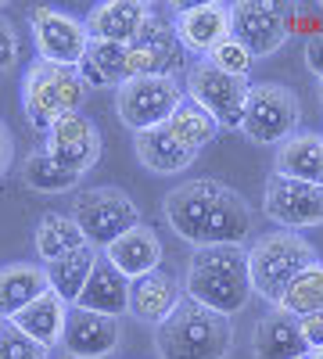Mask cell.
<instances>
[{
    "label": "cell",
    "instance_id": "2",
    "mask_svg": "<svg viewBox=\"0 0 323 359\" xmlns=\"http://www.w3.org/2000/svg\"><path fill=\"white\" fill-rule=\"evenodd\" d=\"M184 291L191 302L212 309L219 316H238L252 302V273H248V248L241 245H216L198 248L187 262Z\"/></svg>",
    "mask_w": 323,
    "mask_h": 359
},
{
    "label": "cell",
    "instance_id": "16",
    "mask_svg": "<svg viewBox=\"0 0 323 359\" xmlns=\"http://www.w3.org/2000/svg\"><path fill=\"white\" fill-rule=\"evenodd\" d=\"M119 338H123L119 320L101 316V313H86V309H72L62 345L72 359H108L119 348Z\"/></svg>",
    "mask_w": 323,
    "mask_h": 359
},
{
    "label": "cell",
    "instance_id": "33",
    "mask_svg": "<svg viewBox=\"0 0 323 359\" xmlns=\"http://www.w3.org/2000/svg\"><path fill=\"white\" fill-rule=\"evenodd\" d=\"M0 359H50V348L36 345L29 334H22L18 327L8 320L0 331Z\"/></svg>",
    "mask_w": 323,
    "mask_h": 359
},
{
    "label": "cell",
    "instance_id": "21",
    "mask_svg": "<svg viewBox=\"0 0 323 359\" xmlns=\"http://www.w3.org/2000/svg\"><path fill=\"white\" fill-rule=\"evenodd\" d=\"M69 313H72V306L65 302L62 294H54L50 287L36 298L33 306H25L11 323L18 327L22 334H29L36 345H43V348H57L62 345V338H65V327H69Z\"/></svg>",
    "mask_w": 323,
    "mask_h": 359
},
{
    "label": "cell",
    "instance_id": "13",
    "mask_svg": "<svg viewBox=\"0 0 323 359\" xmlns=\"http://www.w3.org/2000/svg\"><path fill=\"white\" fill-rule=\"evenodd\" d=\"M29 25H33V43H36V57L40 62H54V65H69L76 69L83 62L86 47H90V33L86 25L65 11L54 8H33L29 11Z\"/></svg>",
    "mask_w": 323,
    "mask_h": 359
},
{
    "label": "cell",
    "instance_id": "10",
    "mask_svg": "<svg viewBox=\"0 0 323 359\" xmlns=\"http://www.w3.org/2000/svg\"><path fill=\"white\" fill-rule=\"evenodd\" d=\"M262 212H266L270 223L291 233L323 226V187L273 172L266 187H262Z\"/></svg>",
    "mask_w": 323,
    "mask_h": 359
},
{
    "label": "cell",
    "instance_id": "36",
    "mask_svg": "<svg viewBox=\"0 0 323 359\" xmlns=\"http://www.w3.org/2000/svg\"><path fill=\"white\" fill-rule=\"evenodd\" d=\"M298 327H302V338H305L309 352H312V348H323V309L298 316Z\"/></svg>",
    "mask_w": 323,
    "mask_h": 359
},
{
    "label": "cell",
    "instance_id": "30",
    "mask_svg": "<svg viewBox=\"0 0 323 359\" xmlns=\"http://www.w3.org/2000/svg\"><path fill=\"white\" fill-rule=\"evenodd\" d=\"M165 130L180 140L187 151H201V147H209L216 137H219V123L209 115V111H201L194 101H184L180 108L172 111V118L165 123Z\"/></svg>",
    "mask_w": 323,
    "mask_h": 359
},
{
    "label": "cell",
    "instance_id": "38",
    "mask_svg": "<svg viewBox=\"0 0 323 359\" xmlns=\"http://www.w3.org/2000/svg\"><path fill=\"white\" fill-rule=\"evenodd\" d=\"M11 162H15V140H11L8 126H0V176H8Z\"/></svg>",
    "mask_w": 323,
    "mask_h": 359
},
{
    "label": "cell",
    "instance_id": "37",
    "mask_svg": "<svg viewBox=\"0 0 323 359\" xmlns=\"http://www.w3.org/2000/svg\"><path fill=\"white\" fill-rule=\"evenodd\" d=\"M305 65H309V72L316 79H323V33L305 40Z\"/></svg>",
    "mask_w": 323,
    "mask_h": 359
},
{
    "label": "cell",
    "instance_id": "7",
    "mask_svg": "<svg viewBox=\"0 0 323 359\" xmlns=\"http://www.w3.org/2000/svg\"><path fill=\"white\" fill-rule=\"evenodd\" d=\"M298 126H302V104L295 90L284 83H252L241 118V133L252 144L280 147L284 140L298 133Z\"/></svg>",
    "mask_w": 323,
    "mask_h": 359
},
{
    "label": "cell",
    "instance_id": "29",
    "mask_svg": "<svg viewBox=\"0 0 323 359\" xmlns=\"http://www.w3.org/2000/svg\"><path fill=\"white\" fill-rule=\"evenodd\" d=\"M76 248H86V237L79 233V226L69 219V216H57V212H47L40 223H36V255L43 266L57 262L62 255L76 252Z\"/></svg>",
    "mask_w": 323,
    "mask_h": 359
},
{
    "label": "cell",
    "instance_id": "24",
    "mask_svg": "<svg viewBox=\"0 0 323 359\" xmlns=\"http://www.w3.org/2000/svg\"><path fill=\"white\" fill-rule=\"evenodd\" d=\"M180 284H176V277L162 273V269H155V273L140 277L130 284V313L144 323H162L176 306H180Z\"/></svg>",
    "mask_w": 323,
    "mask_h": 359
},
{
    "label": "cell",
    "instance_id": "39",
    "mask_svg": "<svg viewBox=\"0 0 323 359\" xmlns=\"http://www.w3.org/2000/svg\"><path fill=\"white\" fill-rule=\"evenodd\" d=\"M305 359H323V348H312V352H309Z\"/></svg>",
    "mask_w": 323,
    "mask_h": 359
},
{
    "label": "cell",
    "instance_id": "8",
    "mask_svg": "<svg viewBox=\"0 0 323 359\" xmlns=\"http://www.w3.org/2000/svg\"><path fill=\"white\" fill-rule=\"evenodd\" d=\"M187 101L176 76H137L115 90V115L133 133L165 126L172 111Z\"/></svg>",
    "mask_w": 323,
    "mask_h": 359
},
{
    "label": "cell",
    "instance_id": "12",
    "mask_svg": "<svg viewBox=\"0 0 323 359\" xmlns=\"http://www.w3.org/2000/svg\"><path fill=\"white\" fill-rule=\"evenodd\" d=\"M184 43L176 40L172 22H165L158 11L148 15L144 29L137 33V40L126 47V76H172L176 69L184 65Z\"/></svg>",
    "mask_w": 323,
    "mask_h": 359
},
{
    "label": "cell",
    "instance_id": "9",
    "mask_svg": "<svg viewBox=\"0 0 323 359\" xmlns=\"http://www.w3.org/2000/svg\"><path fill=\"white\" fill-rule=\"evenodd\" d=\"M248 90H252L248 79L226 76L216 65L205 62V57H201V62H194V65H187V76H184L187 101H194L201 111H209L216 123H219V130H241L245 104H248Z\"/></svg>",
    "mask_w": 323,
    "mask_h": 359
},
{
    "label": "cell",
    "instance_id": "20",
    "mask_svg": "<svg viewBox=\"0 0 323 359\" xmlns=\"http://www.w3.org/2000/svg\"><path fill=\"white\" fill-rule=\"evenodd\" d=\"M130 277H123L104 255L97 259L90 280H86L79 302L72 309H86V313H101V316H111L119 320L123 313H130Z\"/></svg>",
    "mask_w": 323,
    "mask_h": 359
},
{
    "label": "cell",
    "instance_id": "35",
    "mask_svg": "<svg viewBox=\"0 0 323 359\" xmlns=\"http://www.w3.org/2000/svg\"><path fill=\"white\" fill-rule=\"evenodd\" d=\"M287 11V33L295 36H319L323 33V8H305V4H295V8H284Z\"/></svg>",
    "mask_w": 323,
    "mask_h": 359
},
{
    "label": "cell",
    "instance_id": "26",
    "mask_svg": "<svg viewBox=\"0 0 323 359\" xmlns=\"http://www.w3.org/2000/svg\"><path fill=\"white\" fill-rule=\"evenodd\" d=\"M97 259H101V252L90 248V245L62 255L57 262L43 266V269H47V287H50L54 294H62L69 306H76L79 294H83V287H86V280H90V273H94Z\"/></svg>",
    "mask_w": 323,
    "mask_h": 359
},
{
    "label": "cell",
    "instance_id": "15",
    "mask_svg": "<svg viewBox=\"0 0 323 359\" xmlns=\"http://www.w3.org/2000/svg\"><path fill=\"white\" fill-rule=\"evenodd\" d=\"M176 40L187 54L209 57L226 36H230V4H187L172 15Z\"/></svg>",
    "mask_w": 323,
    "mask_h": 359
},
{
    "label": "cell",
    "instance_id": "25",
    "mask_svg": "<svg viewBox=\"0 0 323 359\" xmlns=\"http://www.w3.org/2000/svg\"><path fill=\"white\" fill-rule=\"evenodd\" d=\"M47 291V269L36 262H8L0 266V316L15 320L25 306H33Z\"/></svg>",
    "mask_w": 323,
    "mask_h": 359
},
{
    "label": "cell",
    "instance_id": "5",
    "mask_svg": "<svg viewBox=\"0 0 323 359\" xmlns=\"http://www.w3.org/2000/svg\"><path fill=\"white\" fill-rule=\"evenodd\" d=\"M86 86L76 69L54 65V62H29L25 79H22V111L29 118V126L50 130L62 115H72L86 101Z\"/></svg>",
    "mask_w": 323,
    "mask_h": 359
},
{
    "label": "cell",
    "instance_id": "6",
    "mask_svg": "<svg viewBox=\"0 0 323 359\" xmlns=\"http://www.w3.org/2000/svg\"><path fill=\"white\" fill-rule=\"evenodd\" d=\"M69 219L79 226V233L86 237V245L104 252L111 241H119L123 233H130L133 226H140V208L133 205V198L119 187H90L79 191L72 198Z\"/></svg>",
    "mask_w": 323,
    "mask_h": 359
},
{
    "label": "cell",
    "instance_id": "32",
    "mask_svg": "<svg viewBox=\"0 0 323 359\" xmlns=\"http://www.w3.org/2000/svg\"><path fill=\"white\" fill-rule=\"evenodd\" d=\"M209 65H216L219 72H226V76H238V79H248V72H252V65H255V57L248 54V47L245 43H238L233 36H226L209 57H205Z\"/></svg>",
    "mask_w": 323,
    "mask_h": 359
},
{
    "label": "cell",
    "instance_id": "27",
    "mask_svg": "<svg viewBox=\"0 0 323 359\" xmlns=\"http://www.w3.org/2000/svg\"><path fill=\"white\" fill-rule=\"evenodd\" d=\"M79 79L86 86H111L119 90L130 76H126V47L123 43H94L86 47L83 62L76 65Z\"/></svg>",
    "mask_w": 323,
    "mask_h": 359
},
{
    "label": "cell",
    "instance_id": "14",
    "mask_svg": "<svg viewBox=\"0 0 323 359\" xmlns=\"http://www.w3.org/2000/svg\"><path fill=\"white\" fill-rule=\"evenodd\" d=\"M43 147L65 169L86 176V172L97 165V158H101V130L83 111H72V115H62L47 130V144Z\"/></svg>",
    "mask_w": 323,
    "mask_h": 359
},
{
    "label": "cell",
    "instance_id": "41",
    "mask_svg": "<svg viewBox=\"0 0 323 359\" xmlns=\"http://www.w3.org/2000/svg\"><path fill=\"white\" fill-rule=\"evenodd\" d=\"M4 323H8V320H4V316H0V331H4Z\"/></svg>",
    "mask_w": 323,
    "mask_h": 359
},
{
    "label": "cell",
    "instance_id": "22",
    "mask_svg": "<svg viewBox=\"0 0 323 359\" xmlns=\"http://www.w3.org/2000/svg\"><path fill=\"white\" fill-rule=\"evenodd\" d=\"M133 151H137V162L148 169V172H158V176H176V172H187L194 165V151L176 140L165 126L158 130H144V133H133Z\"/></svg>",
    "mask_w": 323,
    "mask_h": 359
},
{
    "label": "cell",
    "instance_id": "18",
    "mask_svg": "<svg viewBox=\"0 0 323 359\" xmlns=\"http://www.w3.org/2000/svg\"><path fill=\"white\" fill-rule=\"evenodd\" d=\"M252 355L255 359H305L309 345L302 338L298 316L284 309H270L252 331Z\"/></svg>",
    "mask_w": 323,
    "mask_h": 359
},
{
    "label": "cell",
    "instance_id": "11",
    "mask_svg": "<svg viewBox=\"0 0 323 359\" xmlns=\"http://www.w3.org/2000/svg\"><path fill=\"white\" fill-rule=\"evenodd\" d=\"M230 36L245 43L248 54L270 57L287 43V11L284 4H270V0H245V4H230Z\"/></svg>",
    "mask_w": 323,
    "mask_h": 359
},
{
    "label": "cell",
    "instance_id": "31",
    "mask_svg": "<svg viewBox=\"0 0 323 359\" xmlns=\"http://www.w3.org/2000/svg\"><path fill=\"white\" fill-rule=\"evenodd\" d=\"M273 309H284L291 316H305V313L323 309V262H312L309 269H302L291 280V287L284 291L280 306H273Z\"/></svg>",
    "mask_w": 323,
    "mask_h": 359
},
{
    "label": "cell",
    "instance_id": "1",
    "mask_svg": "<svg viewBox=\"0 0 323 359\" xmlns=\"http://www.w3.org/2000/svg\"><path fill=\"white\" fill-rule=\"evenodd\" d=\"M162 216L169 230L180 237L184 245L198 248H216V245H241L252 237V208L248 201L219 184V180H187V184L172 187L162 201Z\"/></svg>",
    "mask_w": 323,
    "mask_h": 359
},
{
    "label": "cell",
    "instance_id": "28",
    "mask_svg": "<svg viewBox=\"0 0 323 359\" xmlns=\"http://www.w3.org/2000/svg\"><path fill=\"white\" fill-rule=\"evenodd\" d=\"M22 180L29 191H40V194H65L79 184V172L65 169L62 162H57L47 147H33V151L25 155L22 162Z\"/></svg>",
    "mask_w": 323,
    "mask_h": 359
},
{
    "label": "cell",
    "instance_id": "4",
    "mask_svg": "<svg viewBox=\"0 0 323 359\" xmlns=\"http://www.w3.org/2000/svg\"><path fill=\"white\" fill-rule=\"evenodd\" d=\"M316 259V248L305 241L302 233L291 230H273L262 233L259 241L248 248V273H252V291L259 298H266L270 309L280 306L284 291L291 287L302 269H309Z\"/></svg>",
    "mask_w": 323,
    "mask_h": 359
},
{
    "label": "cell",
    "instance_id": "19",
    "mask_svg": "<svg viewBox=\"0 0 323 359\" xmlns=\"http://www.w3.org/2000/svg\"><path fill=\"white\" fill-rule=\"evenodd\" d=\"M101 255L115 269H119L123 277L140 280V277H148V273H155V269H158V262H162V241H158V233L148 223H140L130 233H123L119 241H111Z\"/></svg>",
    "mask_w": 323,
    "mask_h": 359
},
{
    "label": "cell",
    "instance_id": "17",
    "mask_svg": "<svg viewBox=\"0 0 323 359\" xmlns=\"http://www.w3.org/2000/svg\"><path fill=\"white\" fill-rule=\"evenodd\" d=\"M151 8L140 4V0H108V4H97L90 15L83 18L86 33H90L94 43H123L130 47L137 40V33L148 22Z\"/></svg>",
    "mask_w": 323,
    "mask_h": 359
},
{
    "label": "cell",
    "instance_id": "3",
    "mask_svg": "<svg viewBox=\"0 0 323 359\" xmlns=\"http://www.w3.org/2000/svg\"><path fill=\"white\" fill-rule=\"evenodd\" d=\"M233 348V327L226 316L205 309L184 294L158 327L155 352L158 359H226Z\"/></svg>",
    "mask_w": 323,
    "mask_h": 359
},
{
    "label": "cell",
    "instance_id": "34",
    "mask_svg": "<svg viewBox=\"0 0 323 359\" xmlns=\"http://www.w3.org/2000/svg\"><path fill=\"white\" fill-rule=\"evenodd\" d=\"M18 57H22V36H18L15 22L8 15H0V79L15 72Z\"/></svg>",
    "mask_w": 323,
    "mask_h": 359
},
{
    "label": "cell",
    "instance_id": "23",
    "mask_svg": "<svg viewBox=\"0 0 323 359\" xmlns=\"http://www.w3.org/2000/svg\"><path fill=\"white\" fill-rule=\"evenodd\" d=\"M273 172L323 187V133H295L273 155Z\"/></svg>",
    "mask_w": 323,
    "mask_h": 359
},
{
    "label": "cell",
    "instance_id": "40",
    "mask_svg": "<svg viewBox=\"0 0 323 359\" xmlns=\"http://www.w3.org/2000/svg\"><path fill=\"white\" fill-rule=\"evenodd\" d=\"M316 94H319V104H323V79H319V90H316Z\"/></svg>",
    "mask_w": 323,
    "mask_h": 359
}]
</instances>
